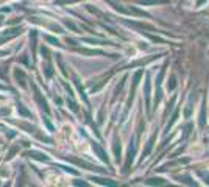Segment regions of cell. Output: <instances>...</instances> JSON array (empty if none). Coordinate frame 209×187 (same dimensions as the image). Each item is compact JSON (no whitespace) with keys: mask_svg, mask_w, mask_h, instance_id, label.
Returning <instances> with one entry per match:
<instances>
[{"mask_svg":"<svg viewBox=\"0 0 209 187\" xmlns=\"http://www.w3.org/2000/svg\"><path fill=\"white\" fill-rule=\"evenodd\" d=\"M142 5H154V3H169V0H138Z\"/></svg>","mask_w":209,"mask_h":187,"instance_id":"5","label":"cell"},{"mask_svg":"<svg viewBox=\"0 0 209 187\" xmlns=\"http://www.w3.org/2000/svg\"><path fill=\"white\" fill-rule=\"evenodd\" d=\"M34 90H36V94H34V97H36V100L39 101V105H41V108L45 111V112H49V108H47V103H45V100H42V97H41V92L34 87Z\"/></svg>","mask_w":209,"mask_h":187,"instance_id":"3","label":"cell"},{"mask_svg":"<svg viewBox=\"0 0 209 187\" xmlns=\"http://www.w3.org/2000/svg\"><path fill=\"white\" fill-rule=\"evenodd\" d=\"M0 24H2V17H0Z\"/></svg>","mask_w":209,"mask_h":187,"instance_id":"18","label":"cell"},{"mask_svg":"<svg viewBox=\"0 0 209 187\" xmlns=\"http://www.w3.org/2000/svg\"><path fill=\"white\" fill-rule=\"evenodd\" d=\"M144 95H145V105H147V109H150V81L147 80L145 81V92H144Z\"/></svg>","mask_w":209,"mask_h":187,"instance_id":"4","label":"cell"},{"mask_svg":"<svg viewBox=\"0 0 209 187\" xmlns=\"http://www.w3.org/2000/svg\"><path fill=\"white\" fill-rule=\"evenodd\" d=\"M201 176L204 178V179H206V182L209 184V175H204V173H201Z\"/></svg>","mask_w":209,"mask_h":187,"instance_id":"15","label":"cell"},{"mask_svg":"<svg viewBox=\"0 0 209 187\" xmlns=\"http://www.w3.org/2000/svg\"><path fill=\"white\" fill-rule=\"evenodd\" d=\"M66 2H75V0H66Z\"/></svg>","mask_w":209,"mask_h":187,"instance_id":"17","label":"cell"},{"mask_svg":"<svg viewBox=\"0 0 209 187\" xmlns=\"http://www.w3.org/2000/svg\"><path fill=\"white\" fill-rule=\"evenodd\" d=\"M30 156H33V157H36V159H41V161H47V157L42 156V154H39V153H30Z\"/></svg>","mask_w":209,"mask_h":187,"instance_id":"10","label":"cell"},{"mask_svg":"<svg viewBox=\"0 0 209 187\" xmlns=\"http://www.w3.org/2000/svg\"><path fill=\"white\" fill-rule=\"evenodd\" d=\"M175 86H176L175 77H172V80H170V84H169V90H173V89H175Z\"/></svg>","mask_w":209,"mask_h":187,"instance_id":"11","label":"cell"},{"mask_svg":"<svg viewBox=\"0 0 209 187\" xmlns=\"http://www.w3.org/2000/svg\"><path fill=\"white\" fill-rule=\"evenodd\" d=\"M179 179H183V182H186V184H190V185L194 184V181H190V178H189V176H179Z\"/></svg>","mask_w":209,"mask_h":187,"instance_id":"12","label":"cell"},{"mask_svg":"<svg viewBox=\"0 0 209 187\" xmlns=\"http://www.w3.org/2000/svg\"><path fill=\"white\" fill-rule=\"evenodd\" d=\"M134 151H136V145H134V142L131 140L130 151H128V157H126V164H125V168H123V172H125V173L130 170V165H131V162H133V157H134Z\"/></svg>","mask_w":209,"mask_h":187,"instance_id":"1","label":"cell"},{"mask_svg":"<svg viewBox=\"0 0 209 187\" xmlns=\"http://www.w3.org/2000/svg\"><path fill=\"white\" fill-rule=\"evenodd\" d=\"M204 2H206V0H197V5L200 6V5H201V3H204Z\"/></svg>","mask_w":209,"mask_h":187,"instance_id":"16","label":"cell"},{"mask_svg":"<svg viewBox=\"0 0 209 187\" xmlns=\"http://www.w3.org/2000/svg\"><path fill=\"white\" fill-rule=\"evenodd\" d=\"M147 182H148V184H162V179H159V178H156V179H154V178H153V179H148Z\"/></svg>","mask_w":209,"mask_h":187,"instance_id":"13","label":"cell"},{"mask_svg":"<svg viewBox=\"0 0 209 187\" xmlns=\"http://www.w3.org/2000/svg\"><path fill=\"white\" fill-rule=\"evenodd\" d=\"M17 109H19V112H21V114H24V116H27V117H31V112H28V111H27L22 105H21V103H19V106H17Z\"/></svg>","mask_w":209,"mask_h":187,"instance_id":"8","label":"cell"},{"mask_svg":"<svg viewBox=\"0 0 209 187\" xmlns=\"http://www.w3.org/2000/svg\"><path fill=\"white\" fill-rule=\"evenodd\" d=\"M153 142H154V136H151L150 137V140L147 142V147H145V150H144V153H142V156L145 157L148 153H150V150H151V147H153Z\"/></svg>","mask_w":209,"mask_h":187,"instance_id":"6","label":"cell"},{"mask_svg":"<svg viewBox=\"0 0 209 187\" xmlns=\"http://www.w3.org/2000/svg\"><path fill=\"white\" fill-rule=\"evenodd\" d=\"M47 41H50V42H53V44H58V41L53 39V37H50V36H47Z\"/></svg>","mask_w":209,"mask_h":187,"instance_id":"14","label":"cell"},{"mask_svg":"<svg viewBox=\"0 0 209 187\" xmlns=\"http://www.w3.org/2000/svg\"><path fill=\"white\" fill-rule=\"evenodd\" d=\"M114 154H116L117 159L120 157V142H116L114 144Z\"/></svg>","mask_w":209,"mask_h":187,"instance_id":"7","label":"cell"},{"mask_svg":"<svg viewBox=\"0 0 209 187\" xmlns=\"http://www.w3.org/2000/svg\"><path fill=\"white\" fill-rule=\"evenodd\" d=\"M92 148H94V151L98 154V157L100 159H102V161H105V162H108V156H106V153L103 151V150L102 148H100L97 144H92Z\"/></svg>","mask_w":209,"mask_h":187,"instance_id":"2","label":"cell"},{"mask_svg":"<svg viewBox=\"0 0 209 187\" xmlns=\"http://www.w3.org/2000/svg\"><path fill=\"white\" fill-rule=\"evenodd\" d=\"M94 181H98L100 184H106V185H114L116 182L112 181H108V179H98V178H94Z\"/></svg>","mask_w":209,"mask_h":187,"instance_id":"9","label":"cell"}]
</instances>
